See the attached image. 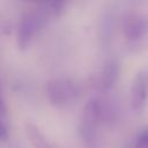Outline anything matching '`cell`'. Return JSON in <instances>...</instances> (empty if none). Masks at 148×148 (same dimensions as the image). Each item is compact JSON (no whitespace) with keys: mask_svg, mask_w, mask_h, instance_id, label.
Masks as SVG:
<instances>
[{"mask_svg":"<svg viewBox=\"0 0 148 148\" xmlns=\"http://www.w3.org/2000/svg\"><path fill=\"white\" fill-rule=\"evenodd\" d=\"M79 84L69 77H53L45 86V94L49 102L58 108L67 106L80 96Z\"/></svg>","mask_w":148,"mask_h":148,"instance_id":"obj_2","label":"cell"},{"mask_svg":"<svg viewBox=\"0 0 148 148\" xmlns=\"http://www.w3.org/2000/svg\"><path fill=\"white\" fill-rule=\"evenodd\" d=\"M102 101V114L101 121L106 125L114 124L118 119V109L113 101L108 98H101Z\"/></svg>","mask_w":148,"mask_h":148,"instance_id":"obj_8","label":"cell"},{"mask_svg":"<svg viewBox=\"0 0 148 148\" xmlns=\"http://www.w3.org/2000/svg\"><path fill=\"white\" fill-rule=\"evenodd\" d=\"M9 135V127L5 117H0V142H5Z\"/></svg>","mask_w":148,"mask_h":148,"instance_id":"obj_11","label":"cell"},{"mask_svg":"<svg viewBox=\"0 0 148 148\" xmlns=\"http://www.w3.org/2000/svg\"><path fill=\"white\" fill-rule=\"evenodd\" d=\"M50 20L51 16L46 13L40 3L36 8L24 12L15 31L17 47L22 51L27 50L30 46L35 35L39 32L50 22Z\"/></svg>","mask_w":148,"mask_h":148,"instance_id":"obj_1","label":"cell"},{"mask_svg":"<svg viewBox=\"0 0 148 148\" xmlns=\"http://www.w3.org/2000/svg\"><path fill=\"white\" fill-rule=\"evenodd\" d=\"M148 98V73L140 71L131 86V108L135 113L142 112Z\"/></svg>","mask_w":148,"mask_h":148,"instance_id":"obj_4","label":"cell"},{"mask_svg":"<svg viewBox=\"0 0 148 148\" xmlns=\"http://www.w3.org/2000/svg\"><path fill=\"white\" fill-rule=\"evenodd\" d=\"M40 5L46 10V13L51 16V18L61 15L66 8V2H64V1H47V2H43Z\"/></svg>","mask_w":148,"mask_h":148,"instance_id":"obj_9","label":"cell"},{"mask_svg":"<svg viewBox=\"0 0 148 148\" xmlns=\"http://www.w3.org/2000/svg\"><path fill=\"white\" fill-rule=\"evenodd\" d=\"M119 72H120L119 61L114 58L108 59L104 62V65H103V67L99 72V75L97 77L98 89L103 92L110 91L118 81Z\"/></svg>","mask_w":148,"mask_h":148,"instance_id":"obj_5","label":"cell"},{"mask_svg":"<svg viewBox=\"0 0 148 148\" xmlns=\"http://www.w3.org/2000/svg\"><path fill=\"white\" fill-rule=\"evenodd\" d=\"M0 84H1V83H0Z\"/></svg>","mask_w":148,"mask_h":148,"instance_id":"obj_13","label":"cell"},{"mask_svg":"<svg viewBox=\"0 0 148 148\" xmlns=\"http://www.w3.org/2000/svg\"><path fill=\"white\" fill-rule=\"evenodd\" d=\"M6 114H7V105L3 98L0 96V117H6Z\"/></svg>","mask_w":148,"mask_h":148,"instance_id":"obj_12","label":"cell"},{"mask_svg":"<svg viewBox=\"0 0 148 148\" xmlns=\"http://www.w3.org/2000/svg\"><path fill=\"white\" fill-rule=\"evenodd\" d=\"M123 34L130 46H138L148 37V15L128 13L123 17Z\"/></svg>","mask_w":148,"mask_h":148,"instance_id":"obj_3","label":"cell"},{"mask_svg":"<svg viewBox=\"0 0 148 148\" xmlns=\"http://www.w3.org/2000/svg\"><path fill=\"white\" fill-rule=\"evenodd\" d=\"M134 148H148V127L143 128L136 136Z\"/></svg>","mask_w":148,"mask_h":148,"instance_id":"obj_10","label":"cell"},{"mask_svg":"<svg viewBox=\"0 0 148 148\" xmlns=\"http://www.w3.org/2000/svg\"><path fill=\"white\" fill-rule=\"evenodd\" d=\"M114 31V15L112 12L106 10L99 22V39L102 44L108 45L113 36Z\"/></svg>","mask_w":148,"mask_h":148,"instance_id":"obj_7","label":"cell"},{"mask_svg":"<svg viewBox=\"0 0 148 148\" xmlns=\"http://www.w3.org/2000/svg\"><path fill=\"white\" fill-rule=\"evenodd\" d=\"M24 131L34 148H57L46 139V136L36 125L27 123L24 125Z\"/></svg>","mask_w":148,"mask_h":148,"instance_id":"obj_6","label":"cell"}]
</instances>
